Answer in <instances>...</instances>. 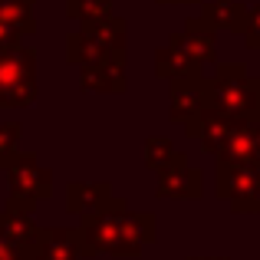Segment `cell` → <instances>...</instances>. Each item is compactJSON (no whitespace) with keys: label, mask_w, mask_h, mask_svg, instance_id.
<instances>
[{"label":"cell","mask_w":260,"mask_h":260,"mask_svg":"<svg viewBox=\"0 0 260 260\" xmlns=\"http://www.w3.org/2000/svg\"><path fill=\"white\" fill-rule=\"evenodd\" d=\"M155 214H139L128 211V204L122 198H115L106 211L83 217L79 228V241H83V254H112V257H135L155 244Z\"/></svg>","instance_id":"obj_1"},{"label":"cell","mask_w":260,"mask_h":260,"mask_svg":"<svg viewBox=\"0 0 260 260\" xmlns=\"http://www.w3.org/2000/svg\"><path fill=\"white\" fill-rule=\"evenodd\" d=\"M228 119L257 122L260 119V79L250 76L244 63H217L208 76V106Z\"/></svg>","instance_id":"obj_2"},{"label":"cell","mask_w":260,"mask_h":260,"mask_svg":"<svg viewBox=\"0 0 260 260\" xmlns=\"http://www.w3.org/2000/svg\"><path fill=\"white\" fill-rule=\"evenodd\" d=\"M125 43H128V26L119 17H102L92 23H83L66 46H70V63L76 66H92V63H125Z\"/></svg>","instance_id":"obj_3"},{"label":"cell","mask_w":260,"mask_h":260,"mask_svg":"<svg viewBox=\"0 0 260 260\" xmlns=\"http://www.w3.org/2000/svg\"><path fill=\"white\" fill-rule=\"evenodd\" d=\"M37 99V53L23 43L0 46V106H30Z\"/></svg>","instance_id":"obj_4"},{"label":"cell","mask_w":260,"mask_h":260,"mask_svg":"<svg viewBox=\"0 0 260 260\" xmlns=\"http://www.w3.org/2000/svg\"><path fill=\"white\" fill-rule=\"evenodd\" d=\"M214 191L221 201L231 204V211L257 214L260 211V165H228V161H217Z\"/></svg>","instance_id":"obj_5"},{"label":"cell","mask_w":260,"mask_h":260,"mask_svg":"<svg viewBox=\"0 0 260 260\" xmlns=\"http://www.w3.org/2000/svg\"><path fill=\"white\" fill-rule=\"evenodd\" d=\"M10 172V204L7 208H20V211H33L37 201L50 198L53 191V175L50 168H43L33 155H13V161L7 165Z\"/></svg>","instance_id":"obj_6"},{"label":"cell","mask_w":260,"mask_h":260,"mask_svg":"<svg viewBox=\"0 0 260 260\" xmlns=\"http://www.w3.org/2000/svg\"><path fill=\"white\" fill-rule=\"evenodd\" d=\"M43 231L33 224V211L7 208L0 214V260H33Z\"/></svg>","instance_id":"obj_7"},{"label":"cell","mask_w":260,"mask_h":260,"mask_svg":"<svg viewBox=\"0 0 260 260\" xmlns=\"http://www.w3.org/2000/svg\"><path fill=\"white\" fill-rule=\"evenodd\" d=\"M214 158L228 161V165H260V119L257 122L237 119Z\"/></svg>","instance_id":"obj_8"},{"label":"cell","mask_w":260,"mask_h":260,"mask_svg":"<svg viewBox=\"0 0 260 260\" xmlns=\"http://www.w3.org/2000/svg\"><path fill=\"white\" fill-rule=\"evenodd\" d=\"M208 106V79L198 76H184V79H172V122L188 125L191 119L204 112Z\"/></svg>","instance_id":"obj_9"},{"label":"cell","mask_w":260,"mask_h":260,"mask_svg":"<svg viewBox=\"0 0 260 260\" xmlns=\"http://www.w3.org/2000/svg\"><path fill=\"white\" fill-rule=\"evenodd\" d=\"M155 73H158L161 79H168V83H172V79H184V76H198V73H201V63L191 56V50L184 46L181 33H175V37L155 53Z\"/></svg>","instance_id":"obj_10"},{"label":"cell","mask_w":260,"mask_h":260,"mask_svg":"<svg viewBox=\"0 0 260 260\" xmlns=\"http://www.w3.org/2000/svg\"><path fill=\"white\" fill-rule=\"evenodd\" d=\"M33 30V0H0V46L20 43Z\"/></svg>","instance_id":"obj_11"},{"label":"cell","mask_w":260,"mask_h":260,"mask_svg":"<svg viewBox=\"0 0 260 260\" xmlns=\"http://www.w3.org/2000/svg\"><path fill=\"white\" fill-rule=\"evenodd\" d=\"M112 201H115V194L106 181H99V184H70V188H66V211H70V214H79V217L99 214V211H106Z\"/></svg>","instance_id":"obj_12"},{"label":"cell","mask_w":260,"mask_h":260,"mask_svg":"<svg viewBox=\"0 0 260 260\" xmlns=\"http://www.w3.org/2000/svg\"><path fill=\"white\" fill-rule=\"evenodd\" d=\"M83 241L79 231H66V228H53L40 234L37 244V257L33 260H83Z\"/></svg>","instance_id":"obj_13"},{"label":"cell","mask_w":260,"mask_h":260,"mask_svg":"<svg viewBox=\"0 0 260 260\" xmlns=\"http://www.w3.org/2000/svg\"><path fill=\"white\" fill-rule=\"evenodd\" d=\"M181 40H184V46L191 50V56H194L201 66L217 59V30L204 17H188L184 20Z\"/></svg>","instance_id":"obj_14"},{"label":"cell","mask_w":260,"mask_h":260,"mask_svg":"<svg viewBox=\"0 0 260 260\" xmlns=\"http://www.w3.org/2000/svg\"><path fill=\"white\" fill-rule=\"evenodd\" d=\"M158 198H178V201H194V198H201L204 191V178L198 168H191L188 161L184 165H178L175 172L161 175L158 178Z\"/></svg>","instance_id":"obj_15"},{"label":"cell","mask_w":260,"mask_h":260,"mask_svg":"<svg viewBox=\"0 0 260 260\" xmlns=\"http://www.w3.org/2000/svg\"><path fill=\"white\" fill-rule=\"evenodd\" d=\"M247 13H250V7L244 0H208L201 7V17L214 30H231V33H241V37L247 30Z\"/></svg>","instance_id":"obj_16"},{"label":"cell","mask_w":260,"mask_h":260,"mask_svg":"<svg viewBox=\"0 0 260 260\" xmlns=\"http://www.w3.org/2000/svg\"><path fill=\"white\" fill-rule=\"evenodd\" d=\"M83 89L92 92H125V63H92L83 66V76H79Z\"/></svg>","instance_id":"obj_17"},{"label":"cell","mask_w":260,"mask_h":260,"mask_svg":"<svg viewBox=\"0 0 260 260\" xmlns=\"http://www.w3.org/2000/svg\"><path fill=\"white\" fill-rule=\"evenodd\" d=\"M184 161H188V155L178 152L175 142L165 139V135H152V139L145 142V165L152 168L158 178L168 175V172H175V168L184 165Z\"/></svg>","instance_id":"obj_18"},{"label":"cell","mask_w":260,"mask_h":260,"mask_svg":"<svg viewBox=\"0 0 260 260\" xmlns=\"http://www.w3.org/2000/svg\"><path fill=\"white\" fill-rule=\"evenodd\" d=\"M66 13L79 23H92L112 13V0H66Z\"/></svg>","instance_id":"obj_19"},{"label":"cell","mask_w":260,"mask_h":260,"mask_svg":"<svg viewBox=\"0 0 260 260\" xmlns=\"http://www.w3.org/2000/svg\"><path fill=\"white\" fill-rule=\"evenodd\" d=\"M244 40H247L250 50H260V4L250 7V13H247V30H244Z\"/></svg>","instance_id":"obj_20"},{"label":"cell","mask_w":260,"mask_h":260,"mask_svg":"<svg viewBox=\"0 0 260 260\" xmlns=\"http://www.w3.org/2000/svg\"><path fill=\"white\" fill-rule=\"evenodd\" d=\"M158 4H198V0H158Z\"/></svg>","instance_id":"obj_21"},{"label":"cell","mask_w":260,"mask_h":260,"mask_svg":"<svg viewBox=\"0 0 260 260\" xmlns=\"http://www.w3.org/2000/svg\"><path fill=\"white\" fill-rule=\"evenodd\" d=\"M191 260H228V257H191Z\"/></svg>","instance_id":"obj_22"}]
</instances>
